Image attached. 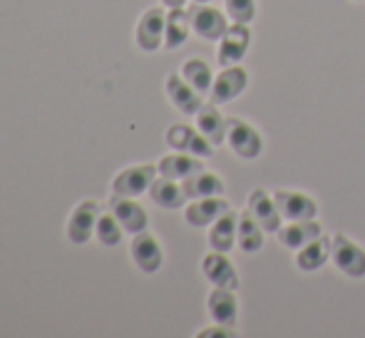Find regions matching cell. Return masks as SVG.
Listing matches in <instances>:
<instances>
[{
  "mask_svg": "<svg viewBox=\"0 0 365 338\" xmlns=\"http://www.w3.org/2000/svg\"><path fill=\"white\" fill-rule=\"evenodd\" d=\"M199 338H207V336H221V338H231V336H236L234 334V329H226V326H214V329H204V331H199L197 334Z\"/></svg>",
  "mask_w": 365,
  "mask_h": 338,
  "instance_id": "cell-30",
  "label": "cell"
},
{
  "mask_svg": "<svg viewBox=\"0 0 365 338\" xmlns=\"http://www.w3.org/2000/svg\"><path fill=\"white\" fill-rule=\"evenodd\" d=\"M331 261L348 279H363L365 276V249L348 234H333L331 237Z\"/></svg>",
  "mask_w": 365,
  "mask_h": 338,
  "instance_id": "cell-2",
  "label": "cell"
},
{
  "mask_svg": "<svg viewBox=\"0 0 365 338\" xmlns=\"http://www.w3.org/2000/svg\"><path fill=\"white\" fill-rule=\"evenodd\" d=\"M226 145L239 160H259L264 155V137L251 122L241 117H226Z\"/></svg>",
  "mask_w": 365,
  "mask_h": 338,
  "instance_id": "cell-1",
  "label": "cell"
},
{
  "mask_svg": "<svg viewBox=\"0 0 365 338\" xmlns=\"http://www.w3.org/2000/svg\"><path fill=\"white\" fill-rule=\"evenodd\" d=\"M249 87V73L239 65L231 68H221V73L214 78V85L209 90V102L214 105H229L239 95H244V90Z\"/></svg>",
  "mask_w": 365,
  "mask_h": 338,
  "instance_id": "cell-8",
  "label": "cell"
},
{
  "mask_svg": "<svg viewBox=\"0 0 365 338\" xmlns=\"http://www.w3.org/2000/svg\"><path fill=\"white\" fill-rule=\"evenodd\" d=\"M164 92H167L169 102L187 117H194L204 105V95L199 90H194V87L182 78V73L167 75V80H164Z\"/></svg>",
  "mask_w": 365,
  "mask_h": 338,
  "instance_id": "cell-11",
  "label": "cell"
},
{
  "mask_svg": "<svg viewBox=\"0 0 365 338\" xmlns=\"http://www.w3.org/2000/svg\"><path fill=\"white\" fill-rule=\"evenodd\" d=\"M246 209H249L251 217L264 227L266 234H276L281 229V224H284V217H281L274 194H269L264 187L251 189L249 199H246Z\"/></svg>",
  "mask_w": 365,
  "mask_h": 338,
  "instance_id": "cell-10",
  "label": "cell"
},
{
  "mask_svg": "<svg viewBox=\"0 0 365 338\" xmlns=\"http://www.w3.org/2000/svg\"><path fill=\"white\" fill-rule=\"evenodd\" d=\"M110 212L120 219V224L125 227V232H130L132 237L140 232H147L149 227V214L140 202H135V197H112Z\"/></svg>",
  "mask_w": 365,
  "mask_h": 338,
  "instance_id": "cell-17",
  "label": "cell"
},
{
  "mask_svg": "<svg viewBox=\"0 0 365 338\" xmlns=\"http://www.w3.org/2000/svg\"><path fill=\"white\" fill-rule=\"evenodd\" d=\"M207 311L214 324L234 329L239 324V299H236V291L224 289V286H214L207 296Z\"/></svg>",
  "mask_w": 365,
  "mask_h": 338,
  "instance_id": "cell-14",
  "label": "cell"
},
{
  "mask_svg": "<svg viewBox=\"0 0 365 338\" xmlns=\"http://www.w3.org/2000/svg\"><path fill=\"white\" fill-rule=\"evenodd\" d=\"M125 237V227L120 224V219L115 217L112 212H102L100 219H97L95 227V239L102 244V247H115V244L122 242Z\"/></svg>",
  "mask_w": 365,
  "mask_h": 338,
  "instance_id": "cell-28",
  "label": "cell"
},
{
  "mask_svg": "<svg viewBox=\"0 0 365 338\" xmlns=\"http://www.w3.org/2000/svg\"><path fill=\"white\" fill-rule=\"evenodd\" d=\"M353 3H365V0H353Z\"/></svg>",
  "mask_w": 365,
  "mask_h": 338,
  "instance_id": "cell-33",
  "label": "cell"
},
{
  "mask_svg": "<svg viewBox=\"0 0 365 338\" xmlns=\"http://www.w3.org/2000/svg\"><path fill=\"white\" fill-rule=\"evenodd\" d=\"M264 234H266L264 227L251 217L249 209L239 214V237H236V247H239L241 252L244 254L261 252V247H264Z\"/></svg>",
  "mask_w": 365,
  "mask_h": 338,
  "instance_id": "cell-26",
  "label": "cell"
},
{
  "mask_svg": "<svg viewBox=\"0 0 365 338\" xmlns=\"http://www.w3.org/2000/svg\"><path fill=\"white\" fill-rule=\"evenodd\" d=\"M164 30H167V13L162 8H147L135 28L137 48L145 53H154L164 45Z\"/></svg>",
  "mask_w": 365,
  "mask_h": 338,
  "instance_id": "cell-9",
  "label": "cell"
},
{
  "mask_svg": "<svg viewBox=\"0 0 365 338\" xmlns=\"http://www.w3.org/2000/svg\"><path fill=\"white\" fill-rule=\"evenodd\" d=\"M182 78L187 80L189 85L194 87V90H199L202 95H209V90H212V85H214V70L209 68V63L207 60H202V58H189V60H184V65H182Z\"/></svg>",
  "mask_w": 365,
  "mask_h": 338,
  "instance_id": "cell-27",
  "label": "cell"
},
{
  "mask_svg": "<svg viewBox=\"0 0 365 338\" xmlns=\"http://www.w3.org/2000/svg\"><path fill=\"white\" fill-rule=\"evenodd\" d=\"M164 140H167V145L172 147V150L189 152V155L202 157V160L214 157V150H217V147H214L212 142L199 132L197 125L192 127V125H184V122H177V125L169 127L167 135H164Z\"/></svg>",
  "mask_w": 365,
  "mask_h": 338,
  "instance_id": "cell-3",
  "label": "cell"
},
{
  "mask_svg": "<svg viewBox=\"0 0 365 338\" xmlns=\"http://www.w3.org/2000/svg\"><path fill=\"white\" fill-rule=\"evenodd\" d=\"M189 15H192L194 35L202 40H209V43H219V38L231 25L229 15L209 3H194V8H189Z\"/></svg>",
  "mask_w": 365,
  "mask_h": 338,
  "instance_id": "cell-5",
  "label": "cell"
},
{
  "mask_svg": "<svg viewBox=\"0 0 365 338\" xmlns=\"http://www.w3.org/2000/svg\"><path fill=\"white\" fill-rule=\"evenodd\" d=\"M236 237H239V214L234 209H229L226 214H221L217 222L209 227V247L214 252H226L236 247Z\"/></svg>",
  "mask_w": 365,
  "mask_h": 338,
  "instance_id": "cell-21",
  "label": "cell"
},
{
  "mask_svg": "<svg viewBox=\"0 0 365 338\" xmlns=\"http://www.w3.org/2000/svg\"><path fill=\"white\" fill-rule=\"evenodd\" d=\"M224 13L231 23L251 25L256 18V0H224Z\"/></svg>",
  "mask_w": 365,
  "mask_h": 338,
  "instance_id": "cell-29",
  "label": "cell"
},
{
  "mask_svg": "<svg viewBox=\"0 0 365 338\" xmlns=\"http://www.w3.org/2000/svg\"><path fill=\"white\" fill-rule=\"evenodd\" d=\"M194 3H209V0H194Z\"/></svg>",
  "mask_w": 365,
  "mask_h": 338,
  "instance_id": "cell-32",
  "label": "cell"
},
{
  "mask_svg": "<svg viewBox=\"0 0 365 338\" xmlns=\"http://www.w3.org/2000/svg\"><path fill=\"white\" fill-rule=\"evenodd\" d=\"M231 209V204L224 197H202V199H189L184 204V219L189 227L204 229L212 227L214 222Z\"/></svg>",
  "mask_w": 365,
  "mask_h": 338,
  "instance_id": "cell-13",
  "label": "cell"
},
{
  "mask_svg": "<svg viewBox=\"0 0 365 338\" xmlns=\"http://www.w3.org/2000/svg\"><path fill=\"white\" fill-rule=\"evenodd\" d=\"M130 256L142 274H154V271H159L164 264L162 244H159V239L149 232L135 234V239H132V244H130Z\"/></svg>",
  "mask_w": 365,
  "mask_h": 338,
  "instance_id": "cell-12",
  "label": "cell"
},
{
  "mask_svg": "<svg viewBox=\"0 0 365 338\" xmlns=\"http://www.w3.org/2000/svg\"><path fill=\"white\" fill-rule=\"evenodd\" d=\"M159 177L157 165H132L125 167L115 179H112V194L117 197H140L149 192L152 182Z\"/></svg>",
  "mask_w": 365,
  "mask_h": 338,
  "instance_id": "cell-6",
  "label": "cell"
},
{
  "mask_svg": "<svg viewBox=\"0 0 365 338\" xmlns=\"http://www.w3.org/2000/svg\"><path fill=\"white\" fill-rule=\"evenodd\" d=\"M162 5H167V8H184L187 0H162Z\"/></svg>",
  "mask_w": 365,
  "mask_h": 338,
  "instance_id": "cell-31",
  "label": "cell"
},
{
  "mask_svg": "<svg viewBox=\"0 0 365 338\" xmlns=\"http://www.w3.org/2000/svg\"><path fill=\"white\" fill-rule=\"evenodd\" d=\"M328 261H331V237H323V234L296 252V266L303 274H313V271L323 269Z\"/></svg>",
  "mask_w": 365,
  "mask_h": 338,
  "instance_id": "cell-22",
  "label": "cell"
},
{
  "mask_svg": "<svg viewBox=\"0 0 365 338\" xmlns=\"http://www.w3.org/2000/svg\"><path fill=\"white\" fill-rule=\"evenodd\" d=\"M157 169L162 177H169V179H189L192 174H197L199 169H204V160L202 157H194L189 152H177L174 150L172 155H164L162 160L157 162Z\"/></svg>",
  "mask_w": 365,
  "mask_h": 338,
  "instance_id": "cell-20",
  "label": "cell"
},
{
  "mask_svg": "<svg viewBox=\"0 0 365 338\" xmlns=\"http://www.w3.org/2000/svg\"><path fill=\"white\" fill-rule=\"evenodd\" d=\"M184 189H187L189 199H202V197H221L224 194V179L217 172L209 169H199L189 179H184Z\"/></svg>",
  "mask_w": 365,
  "mask_h": 338,
  "instance_id": "cell-25",
  "label": "cell"
},
{
  "mask_svg": "<svg viewBox=\"0 0 365 338\" xmlns=\"http://www.w3.org/2000/svg\"><path fill=\"white\" fill-rule=\"evenodd\" d=\"M251 48V30L244 23H231L226 28V33L219 38L217 48V63L219 68H231V65H239L246 58Z\"/></svg>",
  "mask_w": 365,
  "mask_h": 338,
  "instance_id": "cell-4",
  "label": "cell"
},
{
  "mask_svg": "<svg viewBox=\"0 0 365 338\" xmlns=\"http://www.w3.org/2000/svg\"><path fill=\"white\" fill-rule=\"evenodd\" d=\"M100 204L92 202V199H85L73 209L68 219V239L73 244H87L92 237H95V227L97 219H100Z\"/></svg>",
  "mask_w": 365,
  "mask_h": 338,
  "instance_id": "cell-16",
  "label": "cell"
},
{
  "mask_svg": "<svg viewBox=\"0 0 365 338\" xmlns=\"http://www.w3.org/2000/svg\"><path fill=\"white\" fill-rule=\"evenodd\" d=\"M202 274L204 279L209 281L212 286H224V289H239L241 279H239V271H236L234 261L229 259L226 252H209L202 259Z\"/></svg>",
  "mask_w": 365,
  "mask_h": 338,
  "instance_id": "cell-15",
  "label": "cell"
},
{
  "mask_svg": "<svg viewBox=\"0 0 365 338\" xmlns=\"http://www.w3.org/2000/svg\"><path fill=\"white\" fill-rule=\"evenodd\" d=\"M321 234H323L321 224L316 219H306V222H286V227L281 224V229L276 232V239H279L281 247L298 252V249L306 247L313 239H318Z\"/></svg>",
  "mask_w": 365,
  "mask_h": 338,
  "instance_id": "cell-18",
  "label": "cell"
},
{
  "mask_svg": "<svg viewBox=\"0 0 365 338\" xmlns=\"http://www.w3.org/2000/svg\"><path fill=\"white\" fill-rule=\"evenodd\" d=\"M274 199L279 204V212L286 222H306L318 217V202L306 192L296 189H276Z\"/></svg>",
  "mask_w": 365,
  "mask_h": 338,
  "instance_id": "cell-7",
  "label": "cell"
},
{
  "mask_svg": "<svg viewBox=\"0 0 365 338\" xmlns=\"http://www.w3.org/2000/svg\"><path fill=\"white\" fill-rule=\"evenodd\" d=\"M192 15L189 8H169L167 13V30H164V48L167 50H177L192 35Z\"/></svg>",
  "mask_w": 365,
  "mask_h": 338,
  "instance_id": "cell-23",
  "label": "cell"
},
{
  "mask_svg": "<svg viewBox=\"0 0 365 338\" xmlns=\"http://www.w3.org/2000/svg\"><path fill=\"white\" fill-rule=\"evenodd\" d=\"M194 117H197L199 132H202V135L207 137L214 147L224 145L226 142V117L221 115L219 105L207 102V105H202V110H199Z\"/></svg>",
  "mask_w": 365,
  "mask_h": 338,
  "instance_id": "cell-24",
  "label": "cell"
},
{
  "mask_svg": "<svg viewBox=\"0 0 365 338\" xmlns=\"http://www.w3.org/2000/svg\"><path fill=\"white\" fill-rule=\"evenodd\" d=\"M147 194H149V199H152V202L157 204V207H162V209H182L184 204L189 202L187 189H184V182L162 177V174L154 179Z\"/></svg>",
  "mask_w": 365,
  "mask_h": 338,
  "instance_id": "cell-19",
  "label": "cell"
}]
</instances>
